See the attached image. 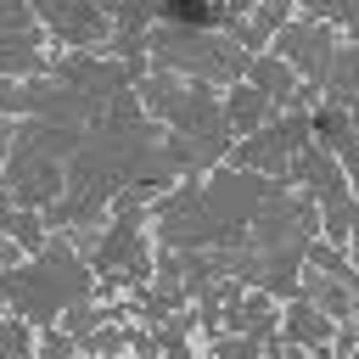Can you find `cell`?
<instances>
[{"instance_id": "cell-13", "label": "cell", "mask_w": 359, "mask_h": 359, "mask_svg": "<svg viewBox=\"0 0 359 359\" xmlns=\"http://www.w3.org/2000/svg\"><path fill=\"white\" fill-rule=\"evenodd\" d=\"M6 230H11V236H17L22 247H39V230H34V219H28V213H17V219H6Z\"/></svg>"}, {"instance_id": "cell-3", "label": "cell", "mask_w": 359, "mask_h": 359, "mask_svg": "<svg viewBox=\"0 0 359 359\" xmlns=\"http://www.w3.org/2000/svg\"><path fill=\"white\" fill-rule=\"evenodd\" d=\"M280 62L292 67V73H303V79H325V67H331V56H337V28L331 22H286L280 28Z\"/></svg>"}, {"instance_id": "cell-6", "label": "cell", "mask_w": 359, "mask_h": 359, "mask_svg": "<svg viewBox=\"0 0 359 359\" xmlns=\"http://www.w3.org/2000/svg\"><path fill=\"white\" fill-rule=\"evenodd\" d=\"M303 129H309V118H286V123L264 129V140H247V146H241L236 157H241V163H258V168L269 163V168L280 174V168H286V163H292V157L303 151V140H309Z\"/></svg>"}, {"instance_id": "cell-16", "label": "cell", "mask_w": 359, "mask_h": 359, "mask_svg": "<svg viewBox=\"0 0 359 359\" xmlns=\"http://www.w3.org/2000/svg\"><path fill=\"white\" fill-rule=\"evenodd\" d=\"M6 202H11V191H0V224H6Z\"/></svg>"}, {"instance_id": "cell-7", "label": "cell", "mask_w": 359, "mask_h": 359, "mask_svg": "<svg viewBox=\"0 0 359 359\" xmlns=\"http://www.w3.org/2000/svg\"><path fill=\"white\" fill-rule=\"evenodd\" d=\"M95 269L101 275H146V252H140V236H135V219H123L107 247L95 252Z\"/></svg>"}, {"instance_id": "cell-19", "label": "cell", "mask_w": 359, "mask_h": 359, "mask_svg": "<svg viewBox=\"0 0 359 359\" xmlns=\"http://www.w3.org/2000/svg\"><path fill=\"white\" fill-rule=\"evenodd\" d=\"M348 236H353V252H359V224H353V230H348Z\"/></svg>"}, {"instance_id": "cell-17", "label": "cell", "mask_w": 359, "mask_h": 359, "mask_svg": "<svg viewBox=\"0 0 359 359\" xmlns=\"http://www.w3.org/2000/svg\"><path fill=\"white\" fill-rule=\"evenodd\" d=\"M6 146H11V129H6V123H0V151H6Z\"/></svg>"}, {"instance_id": "cell-5", "label": "cell", "mask_w": 359, "mask_h": 359, "mask_svg": "<svg viewBox=\"0 0 359 359\" xmlns=\"http://www.w3.org/2000/svg\"><path fill=\"white\" fill-rule=\"evenodd\" d=\"M34 11H39L62 39H73V45H95V39L107 34V17H101L95 0H34Z\"/></svg>"}, {"instance_id": "cell-20", "label": "cell", "mask_w": 359, "mask_h": 359, "mask_svg": "<svg viewBox=\"0 0 359 359\" xmlns=\"http://www.w3.org/2000/svg\"><path fill=\"white\" fill-rule=\"evenodd\" d=\"M353 123H359V107H353Z\"/></svg>"}, {"instance_id": "cell-9", "label": "cell", "mask_w": 359, "mask_h": 359, "mask_svg": "<svg viewBox=\"0 0 359 359\" xmlns=\"http://www.w3.org/2000/svg\"><path fill=\"white\" fill-rule=\"evenodd\" d=\"M269 112V95L264 90H230L224 95V118L236 135H258V118Z\"/></svg>"}, {"instance_id": "cell-11", "label": "cell", "mask_w": 359, "mask_h": 359, "mask_svg": "<svg viewBox=\"0 0 359 359\" xmlns=\"http://www.w3.org/2000/svg\"><path fill=\"white\" fill-rule=\"evenodd\" d=\"M101 6V17H112L118 22V34H135L146 17H157V6L151 0H95Z\"/></svg>"}, {"instance_id": "cell-4", "label": "cell", "mask_w": 359, "mask_h": 359, "mask_svg": "<svg viewBox=\"0 0 359 359\" xmlns=\"http://www.w3.org/2000/svg\"><path fill=\"white\" fill-rule=\"evenodd\" d=\"M39 34L28 22V6L22 0H6L0 6V73H39Z\"/></svg>"}, {"instance_id": "cell-2", "label": "cell", "mask_w": 359, "mask_h": 359, "mask_svg": "<svg viewBox=\"0 0 359 359\" xmlns=\"http://www.w3.org/2000/svg\"><path fill=\"white\" fill-rule=\"evenodd\" d=\"M146 45L168 62V67H191V73H202V79H236V73H247V50H236V45H219L213 34H202V28H185V22H157L151 34H146Z\"/></svg>"}, {"instance_id": "cell-12", "label": "cell", "mask_w": 359, "mask_h": 359, "mask_svg": "<svg viewBox=\"0 0 359 359\" xmlns=\"http://www.w3.org/2000/svg\"><path fill=\"white\" fill-rule=\"evenodd\" d=\"M292 314H297V320H292V331H297L303 342H325V331H331V325H325L314 309H292Z\"/></svg>"}, {"instance_id": "cell-8", "label": "cell", "mask_w": 359, "mask_h": 359, "mask_svg": "<svg viewBox=\"0 0 359 359\" xmlns=\"http://www.w3.org/2000/svg\"><path fill=\"white\" fill-rule=\"evenodd\" d=\"M325 90H331V107H359V45H337V56H331V67H325V79H320Z\"/></svg>"}, {"instance_id": "cell-10", "label": "cell", "mask_w": 359, "mask_h": 359, "mask_svg": "<svg viewBox=\"0 0 359 359\" xmlns=\"http://www.w3.org/2000/svg\"><path fill=\"white\" fill-rule=\"evenodd\" d=\"M252 73V90H264L269 101H292V67L275 56V62H247Z\"/></svg>"}, {"instance_id": "cell-14", "label": "cell", "mask_w": 359, "mask_h": 359, "mask_svg": "<svg viewBox=\"0 0 359 359\" xmlns=\"http://www.w3.org/2000/svg\"><path fill=\"white\" fill-rule=\"evenodd\" d=\"M331 17H337L348 34H359V0H337V6H331Z\"/></svg>"}, {"instance_id": "cell-1", "label": "cell", "mask_w": 359, "mask_h": 359, "mask_svg": "<svg viewBox=\"0 0 359 359\" xmlns=\"http://www.w3.org/2000/svg\"><path fill=\"white\" fill-rule=\"evenodd\" d=\"M264 185L258 180H213L202 191H185L180 202L163 208V241L168 247H202V241H224L241 230V219H252Z\"/></svg>"}, {"instance_id": "cell-21", "label": "cell", "mask_w": 359, "mask_h": 359, "mask_svg": "<svg viewBox=\"0 0 359 359\" xmlns=\"http://www.w3.org/2000/svg\"><path fill=\"white\" fill-rule=\"evenodd\" d=\"M0 90H6V79H0Z\"/></svg>"}, {"instance_id": "cell-15", "label": "cell", "mask_w": 359, "mask_h": 359, "mask_svg": "<svg viewBox=\"0 0 359 359\" xmlns=\"http://www.w3.org/2000/svg\"><path fill=\"white\" fill-rule=\"evenodd\" d=\"M50 359H67V342H50Z\"/></svg>"}, {"instance_id": "cell-18", "label": "cell", "mask_w": 359, "mask_h": 359, "mask_svg": "<svg viewBox=\"0 0 359 359\" xmlns=\"http://www.w3.org/2000/svg\"><path fill=\"white\" fill-rule=\"evenodd\" d=\"M6 258H11V247H6V241H0V264H6Z\"/></svg>"}]
</instances>
